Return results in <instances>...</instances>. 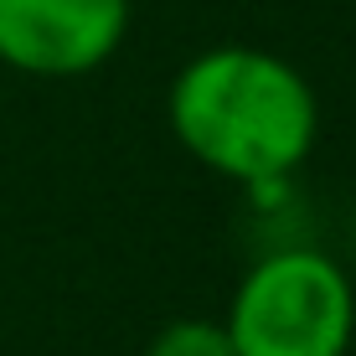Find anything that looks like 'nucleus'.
<instances>
[{
  "instance_id": "1",
  "label": "nucleus",
  "mask_w": 356,
  "mask_h": 356,
  "mask_svg": "<svg viewBox=\"0 0 356 356\" xmlns=\"http://www.w3.org/2000/svg\"><path fill=\"white\" fill-rule=\"evenodd\" d=\"M165 119L181 150L212 176L274 202L321 140L310 78L264 47H207L170 78Z\"/></svg>"
},
{
  "instance_id": "2",
  "label": "nucleus",
  "mask_w": 356,
  "mask_h": 356,
  "mask_svg": "<svg viewBox=\"0 0 356 356\" xmlns=\"http://www.w3.org/2000/svg\"><path fill=\"white\" fill-rule=\"evenodd\" d=\"M222 330L232 356H346L356 336V289L330 253L289 243L238 279Z\"/></svg>"
},
{
  "instance_id": "3",
  "label": "nucleus",
  "mask_w": 356,
  "mask_h": 356,
  "mask_svg": "<svg viewBox=\"0 0 356 356\" xmlns=\"http://www.w3.org/2000/svg\"><path fill=\"white\" fill-rule=\"evenodd\" d=\"M134 0H0V63L26 78L98 72L129 36Z\"/></svg>"
},
{
  "instance_id": "4",
  "label": "nucleus",
  "mask_w": 356,
  "mask_h": 356,
  "mask_svg": "<svg viewBox=\"0 0 356 356\" xmlns=\"http://www.w3.org/2000/svg\"><path fill=\"white\" fill-rule=\"evenodd\" d=\"M145 356H232V341L222 321H202V315H186V321H170L150 336Z\"/></svg>"
}]
</instances>
